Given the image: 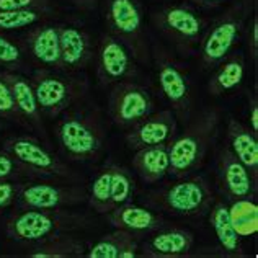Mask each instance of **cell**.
Segmentation results:
<instances>
[{
    "mask_svg": "<svg viewBox=\"0 0 258 258\" xmlns=\"http://www.w3.org/2000/svg\"><path fill=\"white\" fill-rule=\"evenodd\" d=\"M56 139L60 154L74 162H93L100 159L106 144L103 114L95 105L82 100L59 116Z\"/></svg>",
    "mask_w": 258,
    "mask_h": 258,
    "instance_id": "cell-1",
    "label": "cell"
},
{
    "mask_svg": "<svg viewBox=\"0 0 258 258\" xmlns=\"http://www.w3.org/2000/svg\"><path fill=\"white\" fill-rule=\"evenodd\" d=\"M221 111L217 108H206L196 116H191L186 127L167 144L170 159L172 178H183L198 172L206 162L209 152L217 139L221 126Z\"/></svg>",
    "mask_w": 258,
    "mask_h": 258,
    "instance_id": "cell-2",
    "label": "cell"
},
{
    "mask_svg": "<svg viewBox=\"0 0 258 258\" xmlns=\"http://www.w3.org/2000/svg\"><path fill=\"white\" fill-rule=\"evenodd\" d=\"M147 208L173 217L205 216L211 208L214 196L208 181L201 175L175 178L173 183L155 188L144 196Z\"/></svg>",
    "mask_w": 258,
    "mask_h": 258,
    "instance_id": "cell-3",
    "label": "cell"
},
{
    "mask_svg": "<svg viewBox=\"0 0 258 258\" xmlns=\"http://www.w3.org/2000/svg\"><path fill=\"white\" fill-rule=\"evenodd\" d=\"M88 219L84 214L69 213L66 209H35L20 208L5 219V234L18 243H31L46 237L71 232L85 227Z\"/></svg>",
    "mask_w": 258,
    "mask_h": 258,
    "instance_id": "cell-4",
    "label": "cell"
},
{
    "mask_svg": "<svg viewBox=\"0 0 258 258\" xmlns=\"http://www.w3.org/2000/svg\"><path fill=\"white\" fill-rule=\"evenodd\" d=\"M152 25L176 52L191 56L198 52L209 22L189 2H172L152 12Z\"/></svg>",
    "mask_w": 258,
    "mask_h": 258,
    "instance_id": "cell-5",
    "label": "cell"
},
{
    "mask_svg": "<svg viewBox=\"0 0 258 258\" xmlns=\"http://www.w3.org/2000/svg\"><path fill=\"white\" fill-rule=\"evenodd\" d=\"M250 10L252 0H237L208 26L198 49L203 69L213 71L239 44Z\"/></svg>",
    "mask_w": 258,
    "mask_h": 258,
    "instance_id": "cell-6",
    "label": "cell"
},
{
    "mask_svg": "<svg viewBox=\"0 0 258 258\" xmlns=\"http://www.w3.org/2000/svg\"><path fill=\"white\" fill-rule=\"evenodd\" d=\"M103 15L108 33L126 46L136 62L151 64L144 9L139 0H103Z\"/></svg>",
    "mask_w": 258,
    "mask_h": 258,
    "instance_id": "cell-7",
    "label": "cell"
},
{
    "mask_svg": "<svg viewBox=\"0 0 258 258\" xmlns=\"http://www.w3.org/2000/svg\"><path fill=\"white\" fill-rule=\"evenodd\" d=\"M30 82L41 114L49 119H57L88 93V80L85 77L41 67L31 72Z\"/></svg>",
    "mask_w": 258,
    "mask_h": 258,
    "instance_id": "cell-8",
    "label": "cell"
},
{
    "mask_svg": "<svg viewBox=\"0 0 258 258\" xmlns=\"http://www.w3.org/2000/svg\"><path fill=\"white\" fill-rule=\"evenodd\" d=\"M151 62H154L159 88L170 105V110L176 119L188 123L193 116V90L186 71L170 51L159 44L151 51Z\"/></svg>",
    "mask_w": 258,
    "mask_h": 258,
    "instance_id": "cell-9",
    "label": "cell"
},
{
    "mask_svg": "<svg viewBox=\"0 0 258 258\" xmlns=\"http://www.w3.org/2000/svg\"><path fill=\"white\" fill-rule=\"evenodd\" d=\"M155 110V100L146 87L133 79L111 85L108 97V114L118 127L129 129Z\"/></svg>",
    "mask_w": 258,
    "mask_h": 258,
    "instance_id": "cell-10",
    "label": "cell"
},
{
    "mask_svg": "<svg viewBox=\"0 0 258 258\" xmlns=\"http://www.w3.org/2000/svg\"><path fill=\"white\" fill-rule=\"evenodd\" d=\"M2 149L44 178L46 176H56V178H71L72 176L71 168L64 164V160L59 159V155L54 154L44 142L33 136L22 134L7 138Z\"/></svg>",
    "mask_w": 258,
    "mask_h": 258,
    "instance_id": "cell-11",
    "label": "cell"
},
{
    "mask_svg": "<svg viewBox=\"0 0 258 258\" xmlns=\"http://www.w3.org/2000/svg\"><path fill=\"white\" fill-rule=\"evenodd\" d=\"M95 72L101 87H111L138 74L136 59L126 46L110 33L101 35L95 46Z\"/></svg>",
    "mask_w": 258,
    "mask_h": 258,
    "instance_id": "cell-12",
    "label": "cell"
},
{
    "mask_svg": "<svg viewBox=\"0 0 258 258\" xmlns=\"http://www.w3.org/2000/svg\"><path fill=\"white\" fill-rule=\"evenodd\" d=\"M87 201V191L80 185H59V183L23 181L17 203L20 208L35 209H66Z\"/></svg>",
    "mask_w": 258,
    "mask_h": 258,
    "instance_id": "cell-13",
    "label": "cell"
},
{
    "mask_svg": "<svg viewBox=\"0 0 258 258\" xmlns=\"http://www.w3.org/2000/svg\"><path fill=\"white\" fill-rule=\"evenodd\" d=\"M216 178L221 193L227 200H256L258 181L247 167L224 144L216 155Z\"/></svg>",
    "mask_w": 258,
    "mask_h": 258,
    "instance_id": "cell-14",
    "label": "cell"
},
{
    "mask_svg": "<svg viewBox=\"0 0 258 258\" xmlns=\"http://www.w3.org/2000/svg\"><path fill=\"white\" fill-rule=\"evenodd\" d=\"M57 30L62 72L80 76L92 62L95 54V43L90 33L76 23H57Z\"/></svg>",
    "mask_w": 258,
    "mask_h": 258,
    "instance_id": "cell-15",
    "label": "cell"
},
{
    "mask_svg": "<svg viewBox=\"0 0 258 258\" xmlns=\"http://www.w3.org/2000/svg\"><path fill=\"white\" fill-rule=\"evenodd\" d=\"M175 113L168 110H160L157 113H151L144 119H141L138 124L127 129L124 134V141L129 149L138 151L142 147L162 146L168 144L178 129Z\"/></svg>",
    "mask_w": 258,
    "mask_h": 258,
    "instance_id": "cell-16",
    "label": "cell"
},
{
    "mask_svg": "<svg viewBox=\"0 0 258 258\" xmlns=\"http://www.w3.org/2000/svg\"><path fill=\"white\" fill-rule=\"evenodd\" d=\"M22 49L41 69L62 72L57 23H51L49 20H46L30 28L28 33L22 36Z\"/></svg>",
    "mask_w": 258,
    "mask_h": 258,
    "instance_id": "cell-17",
    "label": "cell"
},
{
    "mask_svg": "<svg viewBox=\"0 0 258 258\" xmlns=\"http://www.w3.org/2000/svg\"><path fill=\"white\" fill-rule=\"evenodd\" d=\"M149 239H141L139 255L146 258H176L189 256L195 245V235L185 227H170L167 224Z\"/></svg>",
    "mask_w": 258,
    "mask_h": 258,
    "instance_id": "cell-18",
    "label": "cell"
},
{
    "mask_svg": "<svg viewBox=\"0 0 258 258\" xmlns=\"http://www.w3.org/2000/svg\"><path fill=\"white\" fill-rule=\"evenodd\" d=\"M108 221L114 229H124L141 239L168 224L164 214L154 211L151 208L131 205V203H126L108 213Z\"/></svg>",
    "mask_w": 258,
    "mask_h": 258,
    "instance_id": "cell-19",
    "label": "cell"
},
{
    "mask_svg": "<svg viewBox=\"0 0 258 258\" xmlns=\"http://www.w3.org/2000/svg\"><path fill=\"white\" fill-rule=\"evenodd\" d=\"M0 77H2L10 87L12 97L15 100V105L18 108L20 114L28 124V129H35L36 133L41 134V138L46 139V127L43 123V114L38 106V101L35 97V90L30 82V79H26L17 71L2 69L0 71Z\"/></svg>",
    "mask_w": 258,
    "mask_h": 258,
    "instance_id": "cell-20",
    "label": "cell"
},
{
    "mask_svg": "<svg viewBox=\"0 0 258 258\" xmlns=\"http://www.w3.org/2000/svg\"><path fill=\"white\" fill-rule=\"evenodd\" d=\"M227 147L258 181V141L256 133L235 118L227 119Z\"/></svg>",
    "mask_w": 258,
    "mask_h": 258,
    "instance_id": "cell-21",
    "label": "cell"
},
{
    "mask_svg": "<svg viewBox=\"0 0 258 258\" xmlns=\"http://www.w3.org/2000/svg\"><path fill=\"white\" fill-rule=\"evenodd\" d=\"M133 168L146 185L164 180L170 170V159L165 144L138 149L133 157Z\"/></svg>",
    "mask_w": 258,
    "mask_h": 258,
    "instance_id": "cell-22",
    "label": "cell"
},
{
    "mask_svg": "<svg viewBox=\"0 0 258 258\" xmlns=\"http://www.w3.org/2000/svg\"><path fill=\"white\" fill-rule=\"evenodd\" d=\"M26 256L31 258H79L85 255V243L67 232L25 243Z\"/></svg>",
    "mask_w": 258,
    "mask_h": 258,
    "instance_id": "cell-23",
    "label": "cell"
},
{
    "mask_svg": "<svg viewBox=\"0 0 258 258\" xmlns=\"http://www.w3.org/2000/svg\"><path fill=\"white\" fill-rule=\"evenodd\" d=\"M209 224L214 230V234L219 240L221 248L229 256H247L243 253L242 237L237 234L229 216V206L224 201L214 200L209 208Z\"/></svg>",
    "mask_w": 258,
    "mask_h": 258,
    "instance_id": "cell-24",
    "label": "cell"
},
{
    "mask_svg": "<svg viewBox=\"0 0 258 258\" xmlns=\"http://www.w3.org/2000/svg\"><path fill=\"white\" fill-rule=\"evenodd\" d=\"M141 237L127 232L124 229H116L88 248L85 256L88 258H133L139 255Z\"/></svg>",
    "mask_w": 258,
    "mask_h": 258,
    "instance_id": "cell-25",
    "label": "cell"
},
{
    "mask_svg": "<svg viewBox=\"0 0 258 258\" xmlns=\"http://www.w3.org/2000/svg\"><path fill=\"white\" fill-rule=\"evenodd\" d=\"M208 82V92L213 97H221L235 90L245 76V59L240 52H230L214 69Z\"/></svg>",
    "mask_w": 258,
    "mask_h": 258,
    "instance_id": "cell-26",
    "label": "cell"
},
{
    "mask_svg": "<svg viewBox=\"0 0 258 258\" xmlns=\"http://www.w3.org/2000/svg\"><path fill=\"white\" fill-rule=\"evenodd\" d=\"M54 17V9H23V10H0V33L28 30Z\"/></svg>",
    "mask_w": 258,
    "mask_h": 258,
    "instance_id": "cell-27",
    "label": "cell"
},
{
    "mask_svg": "<svg viewBox=\"0 0 258 258\" xmlns=\"http://www.w3.org/2000/svg\"><path fill=\"white\" fill-rule=\"evenodd\" d=\"M111 195V160H106L98 173L90 183V191L87 193V201L90 208L98 214L110 213Z\"/></svg>",
    "mask_w": 258,
    "mask_h": 258,
    "instance_id": "cell-28",
    "label": "cell"
},
{
    "mask_svg": "<svg viewBox=\"0 0 258 258\" xmlns=\"http://www.w3.org/2000/svg\"><path fill=\"white\" fill-rule=\"evenodd\" d=\"M230 222L242 239L256 232L258 227V211L256 200H235L229 208Z\"/></svg>",
    "mask_w": 258,
    "mask_h": 258,
    "instance_id": "cell-29",
    "label": "cell"
},
{
    "mask_svg": "<svg viewBox=\"0 0 258 258\" xmlns=\"http://www.w3.org/2000/svg\"><path fill=\"white\" fill-rule=\"evenodd\" d=\"M134 193V181L131 172L126 167L114 164L111 160V195H110V211L123 206L131 201Z\"/></svg>",
    "mask_w": 258,
    "mask_h": 258,
    "instance_id": "cell-30",
    "label": "cell"
},
{
    "mask_svg": "<svg viewBox=\"0 0 258 258\" xmlns=\"http://www.w3.org/2000/svg\"><path fill=\"white\" fill-rule=\"evenodd\" d=\"M22 178H30V180H38L44 178L38 172L31 170L30 167H26L20 160H17L13 155L5 152L4 149L0 151V180H22Z\"/></svg>",
    "mask_w": 258,
    "mask_h": 258,
    "instance_id": "cell-31",
    "label": "cell"
},
{
    "mask_svg": "<svg viewBox=\"0 0 258 258\" xmlns=\"http://www.w3.org/2000/svg\"><path fill=\"white\" fill-rule=\"evenodd\" d=\"M23 54L22 46L0 33V67L20 72L25 67Z\"/></svg>",
    "mask_w": 258,
    "mask_h": 258,
    "instance_id": "cell-32",
    "label": "cell"
},
{
    "mask_svg": "<svg viewBox=\"0 0 258 258\" xmlns=\"http://www.w3.org/2000/svg\"><path fill=\"white\" fill-rule=\"evenodd\" d=\"M0 118L9 119L18 126L28 127L26 121L23 119L22 114H20L18 108L15 105V100H13V97H12L9 84H7L2 77H0Z\"/></svg>",
    "mask_w": 258,
    "mask_h": 258,
    "instance_id": "cell-33",
    "label": "cell"
},
{
    "mask_svg": "<svg viewBox=\"0 0 258 258\" xmlns=\"http://www.w3.org/2000/svg\"><path fill=\"white\" fill-rule=\"evenodd\" d=\"M22 185L20 180H0V211L17 201Z\"/></svg>",
    "mask_w": 258,
    "mask_h": 258,
    "instance_id": "cell-34",
    "label": "cell"
},
{
    "mask_svg": "<svg viewBox=\"0 0 258 258\" xmlns=\"http://www.w3.org/2000/svg\"><path fill=\"white\" fill-rule=\"evenodd\" d=\"M51 0H0V10L49 9Z\"/></svg>",
    "mask_w": 258,
    "mask_h": 258,
    "instance_id": "cell-35",
    "label": "cell"
},
{
    "mask_svg": "<svg viewBox=\"0 0 258 258\" xmlns=\"http://www.w3.org/2000/svg\"><path fill=\"white\" fill-rule=\"evenodd\" d=\"M248 51L252 54V57L256 60L258 57V17L253 15L252 18V26L248 31Z\"/></svg>",
    "mask_w": 258,
    "mask_h": 258,
    "instance_id": "cell-36",
    "label": "cell"
},
{
    "mask_svg": "<svg viewBox=\"0 0 258 258\" xmlns=\"http://www.w3.org/2000/svg\"><path fill=\"white\" fill-rule=\"evenodd\" d=\"M188 2L193 7H198V9H203V10H213L224 5L227 0H188Z\"/></svg>",
    "mask_w": 258,
    "mask_h": 258,
    "instance_id": "cell-37",
    "label": "cell"
},
{
    "mask_svg": "<svg viewBox=\"0 0 258 258\" xmlns=\"http://www.w3.org/2000/svg\"><path fill=\"white\" fill-rule=\"evenodd\" d=\"M250 124H252V131L258 133V100H256V95H252V100H250Z\"/></svg>",
    "mask_w": 258,
    "mask_h": 258,
    "instance_id": "cell-38",
    "label": "cell"
},
{
    "mask_svg": "<svg viewBox=\"0 0 258 258\" xmlns=\"http://www.w3.org/2000/svg\"><path fill=\"white\" fill-rule=\"evenodd\" d=\"M71 5H74L76 9L79 10H84V12H92L97 9V4L98 0H67Z\"/></svg>",
    "mask_w": 258,
    "mask_h": 258,
    "instance_id": "cell-39",
    "label": "cell"
}]
</instances>
